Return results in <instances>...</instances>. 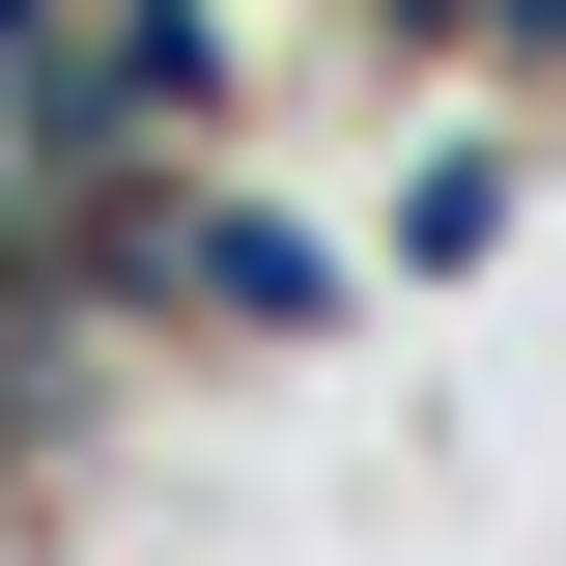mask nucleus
Masks as SVG:
<instances>
[{"label":"nucleus","instance_id":"nucleus-1","mask_svg":"<svg viewBox=\"0 0 566 566\" xmlns=\"http://www.w3.org/2000/svg\"><path fill=\"white\" fill-rule=\"evenodd\" d=\"M424 57H482V85H566V0H397Z\"/></svg>","mask_w":566,"mask_h":566}]
</instances>
